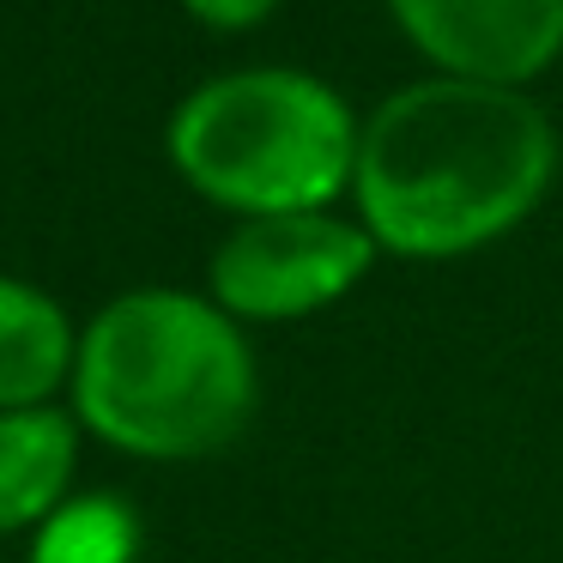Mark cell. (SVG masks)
I'll use <instances>...</instances> for the list:
<instances>
[{
	"label": "cell",
	"instance_id": "obj_6",
	"mask_svg": "<svg viewBox=\"0 0 563 563\" xmlns=\"http://www.w3.org/2000/svg\"><path fill=\"white\" fill-rule=\"evenodd\" d=\"M74 418L55 406L0 412V533H19L31 521H49L67 503L74 478Z\"/></svg>",
	"mask_w": 563,
	"mask_h": 563
},
{
	"label": "cell",
	"instance_id": "obj_8",
	"mask_svg": "<svg viewBox=\"0 0 563 563\" xmlns=\"http://www.w3.org/2000/svg\"><path fill=\"white\" fill-rule=\"evenodd\" d=\"M134 558H140V515L115 490L67 497L37 527V545H31V563H134Z\"/></svg>",
	"mask_w": 563,
	"mask_h": 563
},
{
	"label": "cell",
	"instance_id": "obj_4",
	"mask_svg": "<svg viewBox=\"0 0 563 563\" xmlns=\"http://www.w3.org/2000/svg\"><path fill=\"white\" fill-rule=\"evenodd\" d=\"M376 236L333 212L243 219L212 255V303L249 321H291L328 309L369 273Z\"/></svg>",
	"mask_w": 563,
	"mask_h": 563
},
{
	"label": "cell",
	"instance_id": "obj_5",
	"mask_svg": "<svg viewBox=\"0 0 563 563\" xmlns=\"http://www.w3.org/2000/svg\"><path fill=\"white\" fill-rule=\"evenodd\" d=\"M400 31L449 79L521 86L563 49V0H388Z\"/></svg>",
	"mask_w": 563,
	"mask_h": 563
},
{
	"label": "cell",
	"instance_id": "obj_3",
	"mask_svg": "<svg viewBox=\"0 0 563 563\" xmlns=\"http://www.w3.org/2000/svg\"><path fill=\"white\" fill-rule=\"evenodd\" d=\"M170 164L249 219L321 212L357 170V122L333 86L297 67L207 79L170 115Z\"/></svg>",
	"mask_w": 563,
	"mask_h": 563
},
{
	"label": "cell",
	"instance_id": "obj_7",
	"mask_svg": "<svg viewBox=\"0 0 563 563\" xmlns=\"http://www.w3.org/2000/svg\"><path fill=\"white\" fill-rule=\"evenodd\" d=\"M74 328L62 303L25 279L0 273V412L43 406L62 376H74Z\"/></svg>",
	"mask_w": 563,
	"mask_h": 563
},
{
	"label": "cell",
	"instance_id": "obj_9",
	"mask_svg": "<svg viewBox=\"0 0 563 563\" xmlns=\"http://www.w3.org/2000/svg\"><path fill=\"white\" fill-rule=\"evenodd\" d=\"M195 19H207V25H219V31H243V25H255V19H267L279 0H183Z\"/></svg>",
	"mask_w": 563,
	"mask_h": 563
},
{
	"label": "cell",
	"instance_id": "obj_1",
	"mask_svg": "<svg viewBox=\"0 0 563 563\" xmlns=\"http://www.w3.org/2000/svg\"><path fill=\"white\" fill-rule=\"evenodd\" d=\"M558 170L551 115L521 86L418 79L357 134L364 231L394 255L442 261L515 231Z\"/></svg>",
	"mask_w": 563,
	"mask_h": 563
},
{
	"label": "cell",
	"instance_id": "obj_2",
	"mask_svg": "<svg viewBox=\"0 0 563 563\" xmlns=\"http://www.w3.org/2000/svg\"><path fill=\"white\" fill-rule=\"evenodd\" d=\"M79 424L146 461H195L249 424L255 357L219 303L128 291L91 316L74 357Z\"/></svg>",
	"mask_w": 563,
	"mask_h": 563
}]
</instances>
